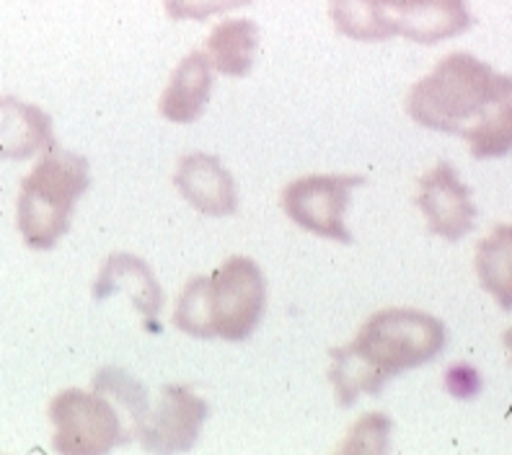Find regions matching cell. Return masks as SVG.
<instances>
[{"mask_svg":"<svg viewBox=\"0 0 512 455\" xmlns=\"http://www.w3.org/2000/svg\"><path fill=\"white\" fill-rule=\"evenodd\" d=\"M510 99V75L497 73L469 52H453L414 83L406 112L427 130L466 140L474 158H500L512 145Z\"/></svg>","mask_w":512,"mask_h":455,"instance_id":"1","label":"cell"},{"mask_svg":"<svg viewBox=\"0 0 512 455\" xmlns=\"http://www.w3.org/2000/svg\"><path fill=\"white\" fill-rule=\"evenodd\" d=\"M445 347V324L414 308L378 311L357 331L347 347L331 350L329 378L342 406H352L360 393L378 396L388 378L435 360Z\"/></svg>","mask_w":512,"mask_h":455,"instance_id":"2","label":"cell"},{"mask_svg":"<svg viewBox=\"0 0 512 455\" xmlns=\"http://www.w3.org/2000/svg\"><path fill=\"white\" fill-rule=\"evenodd\" d=\"M267 308V282L254 259L233 256L210 277L184 287L174 326L192 337L241 342L259 326Z\"/></svg>","mask_w":512,"mask_h":455,"instance_id":"3","label":"cell"},{"mask_svg":"<svg viewBox=\"0 0 512 455\" xmlns=\"http://www.w3.org/2000/svg\"><path fill=\"white\" fill-rule=\"evenodd\" d=\"M329 6L337 32L357 42L404 37L438 44L474 24L466 0H329Z\"/></svg>","mask_w":512,"mask_h":455,"instance_id":"4","label":"cell"},{"mask_svg":"<svg viewBox=\"0 0 512 455\" xmlns=\"http://www.w3.org/2000/svg\"><path fill=\"white\" fill-rule=\"evenodd\" d=\"M91 184L88 161L52 143L21 184L19 231L32 249H52L68 233L75 202Z\"/></svg>","mask_w":512,"mask_h":455,"instance_id":"5","label":"cell"},{"mask_svg":"<svg viewBox=\"0 0 512 455\" xmlns=\"http://www.w3.org/2000/svg\"><path fill=\"white\" fill-rule=\"evenodd\" d=\"M50 419L55 424L52 448L65 455H99L138 437L122 409L99 391H60L50 401Z\"/></svg>","mask_w":512,"mask_h":455,"instance_id":"6","label":"cell"},{"mask_svg":"<svg viewBox=\"0 0 512 455\" xmlns=\"http://www.w3.org/2000/svg\"><path fill=\"white\" fill-rule=\"evenodd\" d=\"M360 184H365V176H303V179L288 184L282 194V207L288 212V218L303 231L352 244V233L344 225V210L350 205V192Z\"/></svg>","mask_w":512,"mask_h":455,"instance_id":"7","label":"cell"},{"mask_svg":"<svg viewBox=\"0 0 512 455\" xmlns=\"http://www.w3.org/2000/svg\"><path fill=\"white\" fill-rule=\"evenodd\" d=\"M210 406L184 386H163L156 412H148L138 437L150 453H182L200 437Z\"/></svg>","mask_w":512,"mask_h":455,"instance_id":"8","label":"cell"},{"mask_svg":"<svg viewBox=\"0 0 512 455\" xmlns=\"http://www.w3.org/2000/svg\"><path fill=\"white\" fill-rule=\"evenodd\" d=\"M419 207L430 231L445 241H458L474 228L476 207L469 200V187L445 161L419 179Z\"/></svg>","mask_w":512,"mask_h":455,"instance_id":"9","label":"cell"},{"mask_svg":"<svg viewBox=\"0 0 512 455\" xmlns=\"http://www.w3.org/2000/svg\"><path fill=\"white\" fill-rule=\"evenodd\" d=\"M174 184L184 194V200L205 215L223 218L238 210L236 181L218 156L210 153L184 156L174 174Z\"/></svg>","mask_w":512,"mask_h":455,"instance_id":"10","label":"cell"},{"mask_svg":"<svg viewBox=\"0 0 512 455\" xmlns=\"http://www.w3.org/2000/svg\"><path fill=\"white\" fill-rule=\"evenodd\" d=\"M119 290H127L132 298V306L138 308L145 316L148 326L153 324V331H158L156 318L163 306L161 285L156 282L153 272L138 256L114 254L109 256L99 272V280L94 285V298L104 300L107 295H117Z\"/></svg>","mask_w":512,"mask_h":455,"instance_id":"11","label":"cell"},{"mask_svg":"<svg viewBox=\"0 0 512 455\" xmlns=\"http://www.w3.org/2000/svg\"><path fill=\"white\" fill-rule=\"evenodd\" d=\"M52 143L50 114L13 96H0V158L24 161Z\"/></svg>","mask_w":512,"mask_h":455,"instance_id":"12","label":"cell"},{"mask_svg":"<svg viewBox=\"0 0 512 455\" xmlns=\"http://www.w3.org/2000/svg\"><path fill=\"white\" fill-rule=\"evenodd\" d=\"M210 91H213V65L205 52H192L171 75L169 88L161 99V114L176 125L194 122L205 112Z\"/></svg>","mask_w":512,"mask_h":455,"instance_id":"13","label":"cell"},{"mask_svg":"<svg viewBox=\"0 0 512 455\" xmlns=\"http://www.w3.org/2000/svg\"><path fill=\"white\" fill-rule=\"evenodd\" d=\"M259 50V26L249 19L220 21L207 37V60L218 73L244 78L254 68Z\"/></svg>","mask_w":512,"mask_h":455,"instance_id":"14","label":"cell"},{"mask_svg":"<svg viewBox=\"0 0 512 455\" xmlns=\"http://www.w3.org/2000/svg\"><path fill=\"white\" fill-rule=\"evenodd\" d=\"M510 225H497L489 238H484L476 251V272H479L481 285L487 287L500 306L510 311L512 306V280H510Z\"/></svg>","mask_w":512,"mask_h":455,"instance_id":"15","label":"cell"},{"mask_svg":"<svg viewBox=\"0 0 512 455\" xmlns=\"http://www.w3.org/2000/svg\"><path fill=\"white\" fill-rule=\"evenodd\" d=\"M94 391L104 393L114 404L122 409L127 419L132 422L135 432H140V424L148 417L150 406H148V393L140 386L132 375H127L125 370L119 368H104L96 373L94 378Z\"/></svg>","mask_w":512,"mask_h":455,"instance_id":"16","label":"cell"},{"mask_svg":"<svg viewBox=\"0 0 512 455\" xmlns=\"http://www.w3.org/2000/svg\"><path fill=\"white\" fill-rule=\"evenodd\" d=\"M388 432H391V419L386 414H368L352 427L347 443L342 445V453H386Z\"/></svg>","mask_w":512,"mask_h":455,"instance_id":"17","label":"cell"},{"mask_svg":"<svg viewBox=\"0 0 512 455\" xmlns=\"http://www.w3.org/2000/svg\"><path fill=\"white\" fill-rule=\"evenodd\" d=\"M251 0H163L166 13L174 21H205L215 13L233 11V8L249 6Z\"/></svg>","mask_w":512,"mask_h":455,"instance_id":"18","label":"cell"},{"mask_svg":"<svg viewBox=\"0 0 512 455\" xmlns=\"http://www.w3.org/2000/svg\"><path fill=\"white\" fill-rule=\"evenodd\" d=\"M445 388L453 399H474L481 391V375L469 362H456L445 373Z\"/></svg>","mask_w":512,"mask_h":455,"instance_id":"19","label":"cell"}]
</instances>
